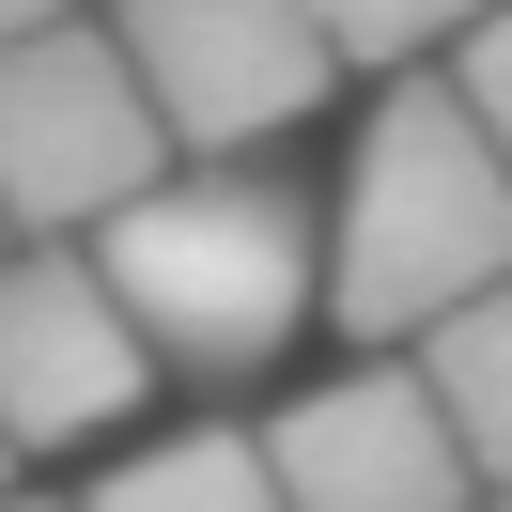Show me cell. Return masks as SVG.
Listing matches in <instances>:
<instances>
[{"mask_svg": "<svg viewBox=\"0 0 512 512\" xmlns=\"http://www.w3.org/2000/svg\"><path fill=\"white\" fill-rule=\"evenodd\" d=\"M94 264L125 280V311L156 326L171 373L249 388L326 295V202L264 156H171L125 218H94Z\"/></svg>", "mask_w": 512, "mask_h": 512, "instance_id": "1", "label": "cell"}, {"mask_svg": "<svg viewBox=\"0 0 512 512\" xmlns=\"http://www.w3.org/2000/svg\"><path fill=\"white\" fill-rule=\"evenodd\" d=\"M481 280H512V140L466 109V78H404L373 94L326 202V311L357 342H419Z\"/></svg>", "mask_w": 512, "mask_h": 512, "instance_id": "2", "label": "cell"}, {"mask_svg": "<svg viewBox=\"0 0 512 512\" xmlns=\"http://www.w3.org/2000/svg\"><path fill=\"white\" fill-rule=\"evenodd\" d=\"M171 156H187V140H171V109H156V78H140L125 32L47 16V32L0 47V202H16V233L125 218Z\"/></svg>", "mask_w": 512, "mask_h": 512, "instance_id": "3", "label": "cell"}, {"mask_svg": "<svg viewBox=\"0 0 512 512\" xmlns=\"http://www.w3.org/2000/svg\"><path fill=\"white\" fill-rule=\"evenodd\" d=\"M156 326L125 311V280L94 264V233H16L0 249V419L16 450H78L156 388Z\"/></svg>", "mask_w": 512, "mask_h": 512, "instance_id": "4", "label": "cell"}, {"mask_svg": "<svg viewBox=\"0 0 512 512\" xmlns=\"http://www.w3.org/2000/svg\"><path fill=\"white\" fill-rule=\"evenodd\" d=\"M109 32L140 47L171 140L187 156H264L280 125H311L326 78H342V32L326 0H125Z\"/></svg>", "mask_w": 512, "mask_h": 512, "instance_id": "5", "label": "cell"}, {"mask_svg": "<svg viewBox=\"0 0 512 512\" xmlns=\"http://www.w3.org/2000/svg\"><path fill=\"white\" fill-rule=\"evenodd\" d=\"M264 450H280V497L295 512H466L481 497V450L450 435L419 342L373 357V373H326L311 404H280Z\"/></svg>", "mask_w": 512, "mask_h": 512, "instance_id": "6", "label": "cell"}, {"mask_svg": "<svg viewBox=\"0 0 512 512\" xmlns=\"http://www.w3.org/2000/svg\"><path fill=\"white\" fill-rule=\"evenodd\" d=\"M78 512H295V497H280V450H264V435L202 419V435H156L140 466H109Z\"/></svg>", "mask_w": 512, "mask_h": 512, "instance_id": "7", "label": "cell"}, {"mask_svg": "<svg viewBox=\"0 0 512 512\" xmlns=\"http://www.w3.org/2000/svg\"><path fill=\"white\" fill-rule=\"evenodd\" d=\"M419 373H435L450 435L481 450V481H512V280H481L466 311H435V326H419Z\"/></svg>", "mask_w": 512, "mask_h": 512, "instance_id": "8", "label": "cell"}, {"mask_svg": "<svg viewBox=\"0 0 512 512\" xmlns=\"http://www.w3.org/2000/svg\"><path fill=\"white\" fill-rule=\"evenodd\" d=\"M466 16L481 0H326V32H342V63H435V47H466Z\"/></svg>", "mask_w": 512, "mask_h": 512, "instance_id": "9", "label": "cell"}, {"mask_svg": "<svg viewBox=\"0 0 512 512\" xmlns=\"http://www.w3.org/2000/svg\"><path fill=\"white\" fill-rule=\"evenodd\" d=\"M450 78H466V109H481V125L512 140V0H481V16H466V47H450Z\"/></svg>", "mask_w": 512, "mask_h": 512, "instance_id": "10", "label": "cell"}, {"mask_svg": "<svg viewBox=\"0 0 512 512\" xmlns=\"http://www.w3.org/2000/svg\"><path fill=\"white\" fill-rule=\"evenodd\" d=\"M47 16H78V0H0V47H16V32H47Z\"/></svg>", "mask_w": 512, "mask_h": 512, "instance_id": "11", "label": "cell"}, {"mask_svg": "<svg viewBox=\"0 0 512 512\" xmlns=\"http://www.w3.org/2000/svg\"><path fill=\"white\" fill-rule=\"evenodd\" d=\"M0 512H63V497H16V481H0Z\"/></svg>", "mask_w": 512, "mask_h": 512, "instance_id": "12", "label": "cell"}, {"mask_svg": "<svg viewBox=\"0 0 512 512\" xmlns=\"http://www.w3.org/2000/svg\"><path fill=\"white\" fill-rule=\"evenodd\" d=\"M466 512H512V481H481V497H466Z\"/></svg>", "mask_w": 512, "mask_h": 512, "instance_id": "13", "label": "cell"}, {"mask_svg": "<svg viewBox=\"0 0 512 512\" xmlns=\"http://www.w3.org/2000/svg\"><path fill=\"white\" fill-rule=\"evenodd\" d=\"M0 481H16V419H0Z\"/></svg>", "mask_w": 512, "mask_h": 512, "instance_id": "14", "label": "cell"}, {"mask_svg": "<svg viewBox=\"0 0 512 512\" xmlns=\"http://www.w3.org/2000/svg\"><path fill=\"white\" fill-rule=\"evenodd\" d=\"M0 249H16V202H0Z\"/></svg>", "mask_w": 512, "mask_h": 512, "instance_id": "15", "label": "cell"}]
</instances>
